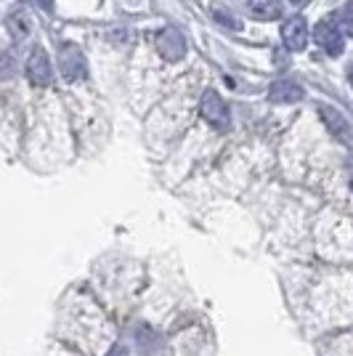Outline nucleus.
<instances>
[{"instance_id":"obj_1","label":"nucleus","mask_w":353,"mask_h":356,"mask_svg":"<svg viewBox=\"0 0 353 356\" xmlns=\"http://www.w3.org/2000/svg\"><path fill=\"white\" fill-rule=\"evenodd\" d=\"M199 112H202V118H205L215 131H229V128H231L229 106H226V102L221 99L218 90H205V93H202Z\"/></svg>"},{"instance_id":"obj_2","label":"nucleus","mask_w":353,"mask_h":356,"mask_svg":"<svg viewBox=\"0 0 353 356\" xmlns=\"http://www.w3.org/2000/svg\"><path fill=\"white\" fill-rule=\"evenodd\" d=\"M59 64H61V74L67 77V80H83L85 74H88V67H85V56H83V51L77 48L74 43H61L59 45Z\"/></svg>"},{"instance_id":"obj_3","label":"nucleus","mask_w":353,"mask_h":356,"mask_svg":"<svg viewBox=\"0 0 353 356\" xmlns=\"http://www.w3.org/2000/svg\"><path fill=\"white\" fill-rule=\"evenodd\" d=\"M313 38H316L319 48H324L329 56H340V54H343V48H345V32L340 30L332 19L319 22V24H316V30H313Z\"/></svg>"},{"instance_id":"obj_4","label":"nucleus","mask_w":353,"mask_h":356,"mask_svg":"<svg viewBox=\"0 0 353 356\" xmlns=\"http://www.w3.org/2000/svg\"><path fill=\"white\" fill-rule=\"evenodd\" d=\"M24 70H27V80H30L32 86H38V88L51 86V80H54V67H51V59H48V54H45L43 48H32Z\"/></svg>"},{"instance_id":"obj_5","label":"nucleus","mask_w":353,"mask_h":356,"mask_svg":"<svg viewBox=\"0 0 353 356\" xmlns=\"http://www.w3.org/2000/svg\"><path fill=\"white\" fill-rule=\"evenodd\" d=\"M319 118H322L324 128L329 131V134L338 138L340 144H348V147H353V131L351 125H348V120L340 115L335 106L329 104H322L319 106Z\"/></svg>"},{"instance_id":"obj_6","label":"nucleus","mask_w":353,"mask_h":356,"mask_svg":"<svg viewBox=\"0 0 353 356\" xmlns=\"http://www.w3.org/2000/svg\"><path fill=\"white\" fill-rule=\"evenodd\" d=\"M281 40L290 51H303L309 45V22L303 16H290L281 24Z\"/></svg>"},{"instance_id":"obj_7","label":"nucleus","mask_w":353,"mask_h":356,"mask_svg":"<svg viewBox=\"0 0 353 356\" xmlns=\"http://www.w3.org/2000/svg\"><path fill=\"white\" fill-rule=\"evenodd\" d=\"M157 48H160V54L167 61H181L186 56V40H183V35L176 27H167V30L160 32Z\"/></svg>"},{"instance_id":"obj_8","label":"nucleus","mask_w":353,"mask_h":356,"mask_svg":"<svg viewBox=\"0 0 353 356\" xmlns=\"http://www.w3.org/2000/svg\"><path fill=\"white\" fill-rule=\"evenodd\" d=\"M303 96H306V90L300 83H295V80H274L271 83V88H268V99L274 102V104H295V102H303Z\"/></svg>"},{"instance_id":"obj_9","label":"nucleus","mask_w":353,"mask_h":356,"mask_svg":"<svg viewBox=\"0 0 353 356\" xmlns=\"http://www.w3.org/2000/svg\"><path fill=\"white\" fill-rule=\"evenodd\" d=\"M247 8L261 22H274L281 16V0H247Z\"/></svg>"},{"instance_id":"obj_10","label":"nucleus","mask_w":353,"mask_h":356,"mask_svg":"<svg viewBox=\"0 0 353 356\" xmlns=\"http://www.w3.org/2000/svg\"><path fill=\"white\" fill-rule=\"evenodd\" d=\"M335 24H338L345 35H353V6L351 3H348V6H343V8L338 11V22H335Z\"/></svg>"},{"instance_id":"obj_11","label":"nucleus","mask_w":353,"mask_h":356,"mask_svg":"<svg viewBox=\"0 0 353 356\" xmlns=\"http://www.w3.org/2000/svg\"><path fill=\"white\" fill-rule=\"evenodd\" d=\"M106 356H128V351H125L122 346H112V348L106 351Z\"/></svg>"},{"instance_id":"obj_12","label":"nucleus","mask_w":353,"mask_h":356,"mask_svg":"<svg viewBox=\"0 0 353 356\" xmlns=\"http://www.w3.org/2000/svg\"><path fill=\"white\" fill-rule=\"evenodd\" d=\"M348 178H351V189H353V157L348 160Z\"/></svg>"},{"instance_id":"obj_13","label":"nucleus","mask_w":353,"mask_h":356,"mask_svg":"<svg viewBox=\"0 0 353 356\" xmlns=\"http://www.w3.org/2000/svg\"><path fill=\"white\" fill-rule=\"evenodd\" d=\"M290 3H293V6H297V8H303V6L309 3V0H290Z\"/></svg>"},{"instance_id":"obj_14","label":"nucleus","mask_w":353,"mask_h":356,"mask_svg":"<svg viewBox=\"0 0 353 356\" xmlns=\"http://www.w3.org/2000/svg\"><path fill=\"white\" fill-rule=\"evenodd\" d=\"M43 3H45V8H51V0H43Z\"/></svg>"},{"instance_id":"obj_15","label":"nucleus","mask_w":353,"mask_h":356,"mask_svg":"<svg viewBox=\"0 0 353 356\" xmlns=\"http://www.w3.org/2000/svg\"><path fill=\"white\" fill-rule=\"evenodd\" d=\"M351 83H353V70H351Z\"/></svg>"}]
</instances>
